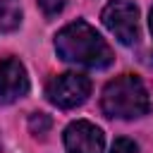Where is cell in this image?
Returning a JSON list of instances; mask_svg holds the SVG:
<instances>
[{
	"instance_id": "cell-2",
	"label": "cell",
	"mask_w": 153,
	"mask_h": 153,
	"mask_svg": "<svg viewBox=\"0 0 153 153\" xmlns=\"http://www.w3.org/2000/svg\"><path fill=\"white\" fill-rule=\"evenodd\" d=\"M100 110L115 120H136L151 110V98L136 74H120L105 84Z\"/></svg>"
},
{
	"instance_id": "cell-5",
	"label": "cell",
	"mask_w": 153,
	"mask_h": 153,
	"mask_svg": "<svg viewBox=\"0 0 153 153\" xmlns=\"http://www.w3.org/2000/svg\"><path fill=\"white\" fill-rule=\"evenodd\" d=\"M65 148L67 153H103L105 148V136L100 127L86 120H76L67 124L65 129Z\"/></svg>"
},
{
	"instance_id": "cell-10",
	"label": "cell",
	"mask_w": 153,
	"mask_h": 153,
	"mask_svg": "<svg viewBox=\"0 0 153 153\" xmlns=\"http://www.w3.org/2000/svg\"><path fill=\"white\" fill-rule=\"evenodd\" d=\"M110 153H136V143L131 139H117L110 148Z\"/></svg>"
},
{
	"instance_id": "cell-11",
	"label": "cell",
	"mask_w": 153,
	"mask_h": 153,
	"mask_svg": "<svg viewBox=\"0 0 153 153\" xmlns=\"http://www.w3.org/2000/svg\"><path fill=\"white\" fill-rule=\"evenodd\" d=\"M148 26H151V36H153V7H151V14H148Z\"/></svg>"
},
{
	"instance_id": "cell-3",
	"label": "cell",
	"mask_w": 153,
	"mask_h": 153,
	"mask_svg": "<svg viewBox=\"0 0 153 153\" xmlns=\"http://www.w3.org/2000/svg\"><path fill=\"white\" fill-rule=\"evenodd\" d=\"M88 96H91V79L79 72L57 74L45 84V98L62 110H72V108L84 105Z\"/></svg>"
},
{
	"instance_id": "cell-7",
	"label": "cell",
	"mask_w": 153,
	"mask_h": 153,
	"mask_svg": "<svg viewBox=\"0 0 153 153\" xmlns=\"http://www.w3.org/2000/svg\"><path fill=\"white\" fill-rule=\"evenodd\" d=\"M22 22L19 0H0V33L14 31Z\"/></svg>"
},
{
	"instance_id": "cell-6",
	"label": "cell",
	"mask_w": 153,
	"mask_h": 153,
	"mask_svg": "<svg viewBox=\"0 0 153 153\" xmlns=\"http://www.w3.org/2000/svg\"><path fill=\"white\" fill-rule=\"evenodd\" d=\"M29 93L26 67L17 57H5L0 62V105H10Z\"/></svg>"
},
{
	"instance_id": "cell-1",
	"label": "cell",
	"mask_w": 153,
	"mask_h": 153,
	"mask_svg": "<svg viewBox=\"0 0 153 153\" xmlns=\"http://www.w3.org/2000/svg\"><path fill=\"white\" fill-rule=\"evenodd\" d=\"M55 53L65 62L88 67V69H103L115 57L108 41L84 19H76V22H72L57 31Z\"/></svg>"
},
{
	"instance_id": "cell-9",
	"label": "cell",
	"mask_w": 153,
	"mask_h": 153,
	"mask_svg": "<svg viewBox=\"0 0 153 153\" xmlns=\"http://www.w3.org/2000/svg\"><path fill=\"white\" fill-rule=\"evenodd\" d=\"M65 5H67V0H38V7H41V12H43L48 19L57 17V14L65 10Z\"/></svg>"
},
{
	"instance_id": "cell-4",
	"label": "cell",
	"mask_w": 153,
	"mask_h": 153,
	"mask_svg": "<svg viewBox=\"0 0 153 153\" xmlns=\"http://www.w3.org/2000/svg\"><path fill=\"white\" fill-rule=\"evenodd\" d=\"M105 29L122 43L134 45L139 41V7L131 0H112L103 7L100 14Z\"/></svg>"
},
{
	"instance_id": "cell-8",
	"label": "cell",
	"mask_w": 153,
	"mask_h": 153,
	"mask_svg": "<svg viewBox=\"0 0 153 153\" xmlns=\"http://www.w3.org/2000/svg\"><path fill=\"white\" fill-rule=\"evenodd\" d=\"M29 129L38 136V134H45L48 129H50V117L45 115V112H33L31 115V120H29Z\"/></svg>"
}]
</instances>
